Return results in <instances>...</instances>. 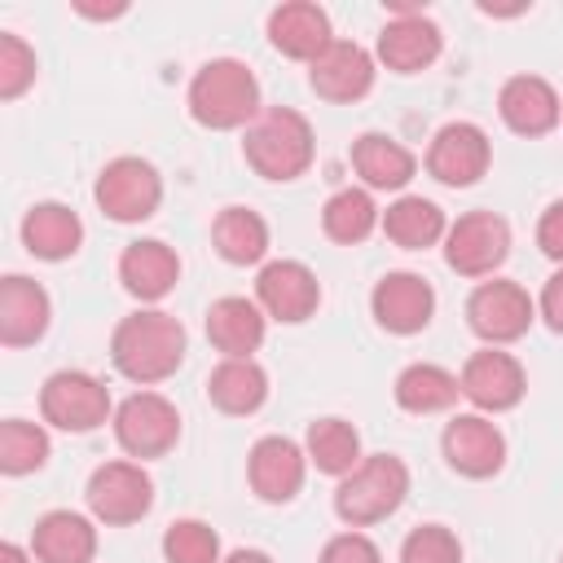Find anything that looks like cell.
I'll return each instance as SVG.
<instances>
[{"mask_svg":"<svg viewBox=\"0 0 563 563\" xmlns=\"http://www.w3.org/2000/svg\"><path fill=\"white\" fill-rule=\"evenodd\" d=\"M303 453H308V466H317L321 475H334L343 479L347 471L361 466V431L343 418H317L308 422V435H303Z\"/></svg>","mask_w":563,"mask_h":563,"instance_id":"obj_31","label":"cell"},{"mask_svg":"<svg viewBox=\"0 0 563 563\" xmlns=\"http://www.w3.org/2000/svg\"><path fill=\"white\" fill-rule=\"evenodd\" d=\"M88 510L97 523L106 528H128L136 519L150 515L154 506V479L141 462H101L92 475H88Z\"/></svg>","mask_w":563,"mask_h":563,"instance_id":"obj_8","label":"cell"},{"mask_svg":"<svg viewBox=\"0 0 563 563\" xmlns=\"http://www.w3.org/2000/svg\"><path fill=\"white\" fill-rule=\"evenodd\" d=\"M48 462V431L26 418L0 422V471L4 475H31Z\"/></svg>","mask_w":563,"mask_h":563,"instance_id":"obj_33","label":"cell"},{"mask_svg":"<svg viewBox=\"0 0 563 563\" xmlns=\"http://www.w3.org/2000/svg\"><path fill=\"white\" fill-rule=\"evenodd\" d=\"M53 299L35 277L9 273L0 282V343L4 347H31L48 334Z\"/></svg>","mask_w":563,"mask_h":563,"instance_id":"obj_21","label":"cell"},{"mask_svg":"<svg viewBox=\"0 0 563 563\" xmlns=\"http://www.w3.org/2000/svg\"><path fill=\"white\" fill-rule=\"evenodd\" d=\"M264 330H268V317L246 295H224V299H216L207 308V339H211V347L220 356H251V352H260Z\"/></svg>","mask_w":563,"mask_h":563,"instance_id":"obj_25","label":"cell"},{"mask_svg":"<svg viewBox=\"0 0 563 563\" xmlns=\"http://www.w3.org/2000/svg\"><path fill=\"white\" fill-rule=\"evenodd\" d=\"M352 158V172L361 176V189H378V194H391V189H405L418 172V158L409 145H400L396 136L387 132H361L347 150Z\"/></svg>","mask_w":563,"mask_h":563,"instance_id":"obj_23","label":"cell"},{"mask_svg":"<svg viewBox=\"0 0 563 563\" xmlns=\"http://www.w3.org/2000/svg\"><path fill=\"white\" fill-rule=\"evenodd\" d=\"M457 383H462V396H466L479 413H506V409H515V405L523 400V391H528L523 365H519L510 352H501V347H479V352H471L466 365H462V374H457Z\"/></svg>","mask_w":563,"mask_h":563,"instance_id":"obj_16","label":"cell"},{"mask_svg":"<svg viewBox=\"0 0 563 563\" xmlns=\"http://www.w3.org/2000/svg\"><path fill=\"white\" fill-rule=\"evenodd\" d=\"M163 559L167 563H220V537L202 519H176L163 532Z\"/></svg>","mask_w":563,"mask_h":563,"instance_id":"obj_34","label":"cell"},{"mask_svg":"<svg viewBox=\"0 0 563 563\" xmlns=\"http://www.w3.org/2000/svg\"><path fill=\"white\" fill-rule=\"evenodd\" d=\"M22 246L48 264L70 260L84 246V220L66 202H35L22 216Z\"/></svg>","mask_w":563,"mask_h":563,"instance_id":"obj_27","label":"cell"},{"mask_svg":"<svg viewBox=\"0 0 563 563\" xmlns=\"http://www.w3.org/2000/svg\"><path fill=\"white\" fill-rule=\"evenodd\" d=\"M497 114L515 136H545L563 123V101L541 75H510L497 92Z\"/></svg>","mask_w":563,"mask_h":563,"instance_id":"obj_19","label":"cell"},{"mask_svg":"<svg viewBox=\"0 0 563 563\" xmlns=\"http://www.w3.org/2000/svg\"><path fill=\"white\" fill-rule=\"evenodd\" d=\"M189 114L211 132L251 128L260 119V79L238 57H211L189 79Z\"/></svg>","mask_w":563,"mask_h":563,"instance_id":"obj_2","label":"cell"},{"mask_svg":"<svg viewBox=\"0 0 563 563\" xmlns=\"http://www.w3.org/2000/svg\"><path fill=\"white\" fill-rule=\"evenodd\" d=\"M510 255V224L497 211H466L444 233V264L457 277H493Z\"/></svg>","mask_w":563,"mask_h":563,"instance_id":"obj_10","label":"cell"},{"mask_svg":"<svg viewBox=\"0 0 563 563\" xmlns=\"http://www.w3.org/2000/svg\"><path fill=\"white\" fill-rule=\"evenodd\" d=\"M532 321H537V299L519 282H510V277H488L466 299V325L488 347L523 339Z\"/></svg>","mask_w":563,"mask_h":563,"instance_id":"obj_7","label":"cell"},{"mask_svg":"<svg viewBox=\"0 0 563 563\" xmlns=\"http://www.w3.org/2000/svg\"><path fill=\"white\" fill-rule=\"evenodd\" d=\"M35 48L18 31H0V101H18L35 84Z\"/></svg>","mask_w":563,"mask_h":563,"instance_id":"obj_35","label":"cell"},{"mask_svg":"<svg viewBox=\"0 0 563 563\" xmlns=\"http://www.w3.org/2000/svg\"><path fill=\"white\" fill-rule=\"evenodd\" d=\"M537 317H541L554 334H563V268H554V273L545 277V286H541V295H537Z\"/></svg>","mask_w":563,"mask_h":563,"instance_id":"obj_39","label":"cell"},{"mask_svg":"<svg viewBox=\"0 0 563 563\" xmlns=\"http://www.w3.org/2000/svg\"><path fill=\"white\" fill-rule=\"evenodd\" d=\"M559 563H563V559H559Z\"/></svg>","mask_w":563,"mask_h":563,"instance_id":"obj_42","label":"cell"},{"mask_svg":"<svg viewBox=\"0 0 563 563\" xmlns=\"http://www.w3.org/2000/svg\"><path fill=\"white\" fill-rule=\"evenodd\" d=\"M40 413L57 431L88 435V431H97L101 422L114 418V405H110V387L97 374H88V369H57L40 387Z\"/></svg>","mask_w":563,"mask_h":563,"instance_id":"obj_5","label":"cell"},{"mask_svg":"<svg viewBox=\"0 0 563 563\" xmlns=\"http://www.w3.org/2000/svg\"><path fill=\"white\" fill-rule=\"evenodd\" d=\"M35 563H92L97 559V528L79 510H48L31 528Z\"/></svg>","mask_w":563,"mask_h":563,"instance_id":"obj_24","label":"cell"},{"mask_svg":"<svg viewBox=\"0 0 563 563\" xmlns=\"http://www.w3.org/2000/svg\"><path fill=\"white\" fill-rule=\"evenodd\" d=\"M378 229H383V238H387L391 246H400V251H427V246L444 242L449 220H444V211H440L431 198H422V194H400L396 202H387Z\"/></svg>","mask_w":563,"mask_h":563,"instance_id":"obj_28","label":"cell"},{"mask_svg":"<svg viewBox=\"0 0 563 563\" xmlns=\"http://www.w3.org/2000/svg\"><path fill=\"white\" fill-rule=\"evenodd\" d=\"M185 325L163 308H136L128 312L110 334V361L123 378L154 387L172 378L185 361Z\"/></svg>","mask_w":563,"mask_h":563,"instance_id":"obj_1","label":"cell"},{"mask_svg":"<svg viewBox=\"0 0 563 563\" xmlns=\"http://www.w3.org/2000/svg\"><path fill=\"white\" fill-rule=\"evenodd\" d=\"M268 44L290 57V62H317L330 44H334V31H330V13L312 0H286L268 13Z\"/></svg>","mask_w":563,"mask_h":563,"instance_id":"obj_20","label":"cell"},{"mask_svg":"<svg viewBox=\"0 0 563 563\" xmlns=\"http://www.w3.org/2000/svg\"><path fill=\"white\" fill-rule=\"evenodd\" d=\"M119 282L132 299L141 303H158L176 290L180 282V255L163 242V238H141V242H128L123 255H119Z\"/></svg>","mask_w":563,"mask_h":563,"instance_id":"obj_22","label":"cell"},{"mask_svg":"<svg viewBox=\"0 0 563 563\" xmlns=\"http://www.w3.org/2000/svg\"><path fill=\"white\" fill-rule=\"evenodd\" d=\"M317 563H383V550L365 532L347 528V532H339V537H330L321 545V559Z\"/></svg>","mask_w":563,"mask_h":563,"instance_id":"obj_37","label":"cell"},{"mask_svg":"<svg viewBox=\"0 0 563 563\" xmlns=\"http://www.w3.org/2000/svg\"><path fill=\"white\" fill-rule=\"evenodd\" d=\"M374 75H378V57L369 48H361L356 40H334L312 66H308V84L321 101H334V106H347V101H361L369 88H374Z\"/></svg>","mask_w":563,"mask_h":563,"instance_id":"obj_18","label":"cell"},{"mask_svg":"<svg viewBox=\"0 0 563 563\" xmlns=\"http://www.w3.org/2000/svg\"><path fill=\"white\" fill-rule=\"evenodd\" d=\"M378 220H383V211H378L374 194H369V189H356V185L330 194L325 207H321V229H325V238L339 242V246L365 242V238L378 229Z\"/></svg>","mask_w":563,"mask_h":563,"instance_id":"obj_32","label":"cell"},{"mask_svg":"<svg viewBox=\"0 0 563 563\" xmlns=\"http://www.w3.org/2000/svg\"><path fill=\"white\" fill-rule=\"evenodd\" d=\"M246 479H251V493L268 506L295 501L303 479H308L303 444H295L290 435H260L246 453Z\"/></svg>","mask_w":563,"mask_h":563,"instance_id":"obj_13","label":"cell"},{"mask_svg":"<svg viewBox=\"0 0 563 563\" xmlns=\"http://www.w3.org/2000/svg\"><path fill=\"white\" fill-rule=\"evenodd\" d=\"M369 312L374 321L387 330V334H418L431 325L435 317V290L422 273H409V268H396V273H383L369 290Z\"/></svg>","mask_w":563,"mask_h":563,"instance_id":"obj_12","label":"cell"},{"mask_svg":"<svg viewBox=\"0 0 563 563\" xmlns=\"http://www.w3.org/2000/svg\"><path fill=\"white\" fill-rule=\"evenodd\" d=\"M114 440L128 457H163L176 449L180 440V413L167 396L158 391H132L128 400H119L114 409Z\"/></svg>","mask_w":563,"mask_h":563,"instance_id":"obj_9","label":"cell"},{"mask_svg":"<svg viewBox=\"0 0 563 563\" xmlns=\"http://www.w3.org/2000/svg\"><path fill=\"white\" fill-rule=\"evenodd\" d=\"M537 246H541L545 260H554L563 268V198H554L541 211V220H537Z\"/></svg>","mask_w":563,"mask_h":563,"instance_id":"obj_38","label":"cell"},{"mask_svg":"<svg viewBox=\"0 0 563 563\" xmlns=\"http://www.w3.org/2000/svg\"><path fill=\"white\" fill-rule=\"evenodd\" d=\"M220 563H273L264 550H233V554H224Z\"/></svg>","mask_w":563,"mask_h":563,"instance_id":"obj_41","label":"cell"},{"mask_svg":"<svg viewBox=\"0 0 563 563\" xmlns=\"http://www.w3.org/2000/svg\"><path fill=\"white\" fill-rule=\"evenodd\" d=\"M0 563H35V554L22 550L18 541H4V545H0Z\"/></svg>","mask_w":563,"mask_h":563,"instance_id":"obj_40","label":"cell"},{"mask_svg":"<svg viewBox=\"0 0 563 563\" xmlns=\"http://www.w3.org/2000/svg\"><path fill=\"white\" fill-rule=\"evenodd\" d=\"M440 48H444V35H440V26L422 9L391 4V22L378 31L374 57L387 70H396V75H418V70H427L440 57Z\"/></svg>","mask_w":563,"mask_h":563,"instance_id":"obj_14","label":"cell"},{"mask_svg":"<svg viewBox=\"0 0 563 563\" xmlns=\"http://www.w3.org/2000/svg\"><path fill=\"white\" fill-rule=\"evenodd\" d=\"M92 198H97V207H101L106 220H114V224H141L163 202V176H158L154 163H145L136 154H123V158H110L97 172Z\"/></svg>","mask_w":563,"mask_h":563,"instance_id":"obj_6","label":"cell"},{"mask_svg":"<svg viewBox=\"0 0 563 563\" xmlns=\"http://www.w3.org/2000/svg\"><path fill=\"white\" fill-rule=\"evenodd\" d=\"M400 563H462V541L444 523H418L400 541Z\"/></svg>","mask_w":563,"mask_h":563,"instance_id":"obj_36","label":"cell"},{"mask_svg":"<svg viewBox=\"0 0 563 563\" xmlns=\"http://www.w3.org/2000/svg\"><path fill=\"white\" fill-rule=\"evenodd\" d=\"M391 391H396V405H400L405 413H444V409L457 405L462 383H457V374L444 369V365L413 361V365H405V369L396 374V387H391Z\"/></svg>","mask_w":563,"mask_h":563,"instance_id":"obj_30","label":"cell"},{"mask_svg":"<svg viewBox=\"0 0 563 563\" xmlns=\"http://www.w3.org/2000/svg\"><path fill=\"white\" fill-rule=\"evenodd\" d=\"M312 123L290 106H268L242 136V158L264 180H295L312 167Z\"/></svg>","mask_w":563,"mask_h":563,"instance_id":"obj_3","label":"cell"},{"mask_svg":"<svg viewBox=\"0 0 563 563\" xmlns=\"http://www.w3.org/2000/svg\"><path fill=\"white\" fill-rule=\"evenodd\" d=\"M207 400L229 413L246 418L268 400V374L255 356H220V365L207 374Z\"/></svg>","mask_w":563,"mask_h":563,"instance_id":"obj_26","label":"cell"},{"mask_svg":"<svg viewBox=\"0 0 563 563\" xmlns=\"http://www.w3.org/2000/svg\"><path fill=\"white\" fill-rule=\"evenodd\" d=\"M255 303L264 317L299 325L321 308V282L303 260H268L255 277Z\"/></svg>","mask_w":563,"mask_h":563,"instance_id":"obj_15","label":"cell"},{"mask_svg":"<svg viewBox=\"0 0 563 563\" xmlns=\"http://www.w3.org/2000/svg\"><path fill=\"white\" fill-rule=\"evenodd\" d=\"M211 246L224 264H238V268L260 264L268 255V224L260 211L233 202L211 220Z\"/></svg>","mask_w":563,"mask_h":563,"instance_id":"obj_29","label":"cell"},{"mask_svg":"<svg viewBox=\"0 0 563 563\" xmlns=\"http://www.w3.org/2000/svg\"><path fill=\"white\" fill-rule=\"evenodd\" d=\"M440 449H444V462L466 479H488L506 466V435L497 431V422H488V413L449 418Z\"/></svg>","mask_w":563,"mask_h":563,"instance_id":"obj_17","label":"cell"},{"mask_svg":"<svg viewBox=\"0 0 563 563\" xmlns=\"http://www.w3.org/2000/svg\"><path fill=\"white\" fill-rule=\"evenodd\" d=\"M488 163H493V141H488V132H484L479 123H471V119L444 123V128L431 136V145H427V172H431L440 185H449V189L475 185V180L488 172Z\"/></svg>","mask_w":563,"mask_h":563,"instance_id":"obj_11","label":"cell"},{"mask_svg":"<svg viewBox=\"0 0 563 563\" xmlns=\"http://www.w3.org/2000/svg\"><path fill=\"white\" fill-rule=\"evenodd\" d=\"M409 497V466L396 453H369L334 488V515L347 528H369L396 515Z\"/></svg>","mask_w":563,"mask_h":563,"instance_id":"obj_4","label":"cell"}]
</instances>
